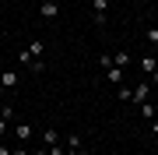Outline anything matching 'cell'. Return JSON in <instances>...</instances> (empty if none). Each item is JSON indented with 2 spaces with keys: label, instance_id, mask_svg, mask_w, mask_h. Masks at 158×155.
I'll return each mask as SVG.
<instances>
[{
  "label": "cell",
  "instance_id": "7",
  "mask_svg": "<svg viewBox=\"0 0 158 155\" xmlns=\"http://www.w3.org/2000/svg\"><path fill=\"white\" fill-rule=\"evenodd\" d=\"M28 53H32L35 60H39L42 53H46V46H42V39H32V42H28Z\"/></svg>",
  "mask_w": 158,
  "mask_h": 155
},
{
  "label": "cell",
  "instance_id": "2",
  "mask_svg": "<svg viewBox=\"0 0 158 155\" xmlns=\"http://www.w3.org/2000/svg\"><path fill=\"white\" fill-rule=\"evenodd\" d=\"M148 92H151V78H148V81H141V85L134 88V95H130V102L144 106V102H148Z\"/></svg>",
  "mask_w": 158,
  "mask_h": 155
},
{
  "label": "cell",
  "instance_id": "15",
  "mask_svg": "<svg viewBox=\"0 0 158 155\" xmlns=\"http://www.w3.org/2000/svg\"><path fill=\"white\" fill-rule=\"evenodd\" d=\"M144 39L151 42V46H158V28H148V32H144Z\"/></svg>",
  "mask_w": 158,
  "mask_h": 155
},
{
  "label": "cell",
  "instance_id": "17",
  "mask_svg": "<svg viewBox=\"0 0 158 155\" xmlns=\"http://www.w3.org/2000/svg\"><path fill=\"white\" fill-rule=\"evenodd\" d=\"M11 155H28V152H25V148H11Z\"/></svg>",
  "mask_w": 158,
  "mask_h": 155
},
{
  "label": "cell",
  "instance_id": "9",
  "mask_svg": "<svg viewBox=\"0 0 158 155\" xmlns=\"http://www.w3.org/2000/svg\"><path fill=\"white\" fill-rule=\"evenodd\" d=\"M14 134L25 141V138H32V127H28V123H18V127H14Z\"/></svg>",
  "mask_w": 158,
  "mask_h": 155
},
{
  "label": "cell",
  "instance_id": "4",
  "mask_svg": "<svg viewBox=\"0 0 158 155\" xmlns=\"http://www.w3.org/2000/svg\"><path fill=\"white\" fill-rule=\"evenodd\" d=\"M123 78H127L123 67H109V71H106V81H113V85H123Z\"/></svg>",
  "mask_w": 158,
  "mask_h": 155
},
{
  "label": "cell",
  "instance_id": "14",
  "mask_svg": "<svg viewBox=\"0 0 158 155\" xmlns=\"http://www.w3.org/2000/svg\"><path fill=\"white\" fill-rule=\"evenodd\" d=\"M28 71H35V74H42V71H46V63H42V57H39V60H32V63H28Z\"/></svg>",
  "mask_w": 158,
  "mask_h": 155
},
{
  "label": "cell",
  "instance_id": "13",
  "mask_svg": "<svg viewBox=\"0 0 158 155\" xmlns=\"http://www.w3.org/2000/svg\"><path fill=\"white\" fill-rule=\"evenodd\" d=\"M0 116H4V120H14V106L4 102V106H0Z\"/></svg>",
  "mask_w": 158,
  "mask_h": 155
},
{
  "label": "cell",
  "instance_id": "11",
  "mask_svg": "<svg viewBox=\"0 0 158 155\" xmlns=\"http://www.w3.org/2000/svg\"><path fill=\"white\" fill-rule=\"evenodd\" d=\"M32 60H35V57H32V53H28V50H18V63H25V67H28V63H32Z\"/></svg>",
  "mask_w": 158,
  "mask_h": 155
},
{
  "label": "cell",
  "instance_id": "3",
  "mask_svg": "<svg viewBox=\"0 0 158 155\" xmlns=\"http://www.w3.org/2000/svg\"><path fill=\"white\" fill-rule=\"evenodd\" d=\"M91 7H95V21L106 25V21H109V18H106V14H109V0H91Z\"/></svg>",
  "mask_w": 158,
  "mask_h": 155
},
{
  "label": "cell",
  "instance_id": "1",
  "mask_svg": "<svg viewBox=\"0 0 158 155\" xmlns=\"http://www.w3.org/2000/svg\"><path fill=\"white\" fill-rule=\"evenodd\" d=\"M39 14L46 18V21H56V18H60V4H56V0H42Z\"/></svg>",
  "mask_w": 158,
  "mask_h": 155
},
{
  "label": "cell",
  "instance_id": "6",
  "mask_svg": "<svg viewBox=\"0 0 158 155\" xmlns=\"http://www.w3.org/2000/svg\"><path fill=\"white\" fill-rule=\"evenodd\" d=\"M18 85V74L14 71H4V74H0V88H14Z\"/></svg>",
  "mask_w": 158,
  "mask_h": 155
},
{
  "label": "cell",
  "instance_id": "10",
  "mask_svg": "<svg viewBox=\"0 0 158 155\" xmlns=\"http://www.w3.org/2000/svg\"><path fill=\"white\" fill-rule=\"evenodd\" d=\"M127 63H130V53H116L113 57V67H127Z\"/></svg>",
  "mask_w": 158,
  "mask_h": 155
},
{
  "label": "cell",
  "instance_id": "20",
  "mask_svg": "<svg viewBox=\"0 0 158 155\" xmlns=\"http://www.w3.org/2000/svg\"><path fill=\"white\" fill-rule=\"evenodd\" d=\"M151 134H158V120H155V123H151Z\"/></svg>",
  "mask_w": 158,
  "mask_h": 155
},
{
  "label": "cell",
  "instance_id": "8",
  "mask_svg": "<svg viewBox=\"0 0 158 155\" xmlns=\"http://www.w3.org/2000/svg\"><path fill=\"white\" fill-rule=\"evenodd\" d=\"M67 148H74V152H85V141H81V134H70V138H67Z\"/></svg>",
  "mask_w": 158,
  "mask_h": 155
},
{
  "label": "cell",
  "instance_id": "12",
  "mask_svg": "<svg viewBox=\"0 0 158 155\" xmlns=\"http://www.w3.org/2000/svg\"><path fill=\"white\" fill-rule=\"evenodd\" d=\"M56 141H60V134H56V131H46V148H53Z\"/></svg>",
  "mask_w": 158,
  "mask_h": 155
},
{
  "label": "cell",
  "instance_id": "18",
  "mask_svg": "<svg viewBox=\"0 0 158 155\" xmlns=\"http://www.w3.org/2000/svg\"><path fill=\"white\" fill-rule=\"evenodd\" d=\"M63 155H85V152H74V148H67V152H63Z\"/></svg>",
  "mask_w": 158,
  "mask_h": 155
},
{
  "label": "cell",
  "instance_id": "16",
  "mask_svg": "<svg viewBox=\"0 0 158 155\" xmlns=\"http://www.w3.org/2000/svg\"><path fill=\"white\" fill-rule=\"evenodd\" d=\"M7 123H11V120H4V116H0V134H4V131H7Z\"/></svg>",
  "mask_w": 158,
  "mask_h": 155
},
{
  "label": "cell",
  "instance_id": "19",
  "mask_svg": "<svg viewBox=\"0 0 158 155\" xmlns=\"http://www.w3.org/2000/svg\"><path fill=\"white\" fill-rule=\"evenodd\" d=\"M0 155H11V148H4V144H0Z\"/></svg>",
  "mask_w": 158,
  "mask_h": 155
},
{
  "label": "cell",
  "instance_id": "5",
  "mask_svg": "<svg viewBox=\"0 0 158 155\" xmlns=\"http://www.w3.org/2000/svg\"><path fill=\"white\" fill-rule=\"evenodd\" d=\"M141 71H144V74H148V78H151V74H155V71H158V60L151 57V53H148V57L141 60Z\"/></svg>",
  "mask_w": 158,
  "mask_h": 155
}]
</instances>
